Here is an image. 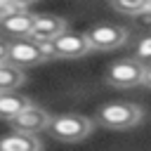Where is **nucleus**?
<instances>
[{"label": "nucleus", "instance_id": "obj_14", "mask_svg": "<svg viewBox=\"0 0 151 151\" xmlns=\"http://www.w3.org/2000/svg\"><path fill=\"white\" fill-rule=\"evenodd\" d=\"M134 57H137L139 61H144V64H151V35H144V38L137 42Z\"/></svg>", "mask_w": 151, "mask_h": 151}, {"label": "nucleus", "instance_id": "obj_3", "mask_svg": "<svg viewBox=\"0 0 151 151\" xmlns=\"http://www.w3.org/2000/svg\"><path fill=\"white\" fill-rule=\"evenodd\" d=\"M47 130L59 142H80L92 132V120L80 113H59L50 118Z\"/></svg>", "mask_w": 151, "mask_h": 151}, {"label": "nucleus", "instance_id": "obj_10", "mask_svg": "<svg viewBox=\"0 0 151 151\" xmlns=\"http://www.w3.org/2000/svg\"><path fill=\"white\" fill-rule=\"evenodd\" d=\"M42 144L38 134L31 132H12L0 139V151H40Z\"/></svg>", "mask_w": 151, "mask_h": 151}, {"label": "nucleus", "instance_id": "obj_18", "mask_svg": "<svg viewBox=\"0 0 151 151\" xmlns=\"http://www.w3.org/2000/svg\"><path fill=\"white\" fill-rule=\"evenodd\" d=\"M144 85L151 87V64H146V71H144Z\"/></svg>", "mask_w": 151, "mask_h": 151}, {"label": "nucleus", "instance_id": "obj_5", "mask_svg": "<svg viewBox=\"0 0 151 151\" xmlns=\"http://www.w3.org/2000/svg\"><path fill=\"white\" fill-rule=\"evenodd\" d=\"M85 35H87L92 50H116L127 42L130 33L125 26H118V24H97Z\"/></svg>", "mask_w": 151, "mask_h": 151}, {"label": "nucleus", "instance_id": "obj_17", "mask_svg": "<svg viewBox=\"0 0 151 151\" xmlns=\"http://www.w3.org/2000/svg\"><path fill=\"white\" fill-rule=\"evenodd\" d=\"M134 17H139V21L142 24H146V26H151V5H146L139 14H134Z\"/></svg>", "mask_w": 151, "mask_h": 151}, {"label": "nucleus", "instance_id": "obj_15", "mask_svg": "<svg viewBox=\"0 0 151 151\" xmlns=\"http://www.w3.org/2000/svg\"><path fill=\"white\" fill-rule=\"evenodd\" d=\"M38 47H40L45 61L47 59H57V45H54V40H38Z\"/></svg>", "mask_w": 151, "mask_h": 151}, {"label": "nucleus", "instance_id": "obj_12", "mask_svg": "<svg viewBox=\"0 0 151 151\" xmlns=\"http://www.w3.org/2000/svg\"><path fill=\"white\" fill-rule=\"evenodd\" d=\"M24 80H26L24 68H17L12 64L0 61V92H14L24 85Z\"/></svg>", "mask_w": 151, "mask_h": 151}, {"label": "nucleus", "instance_id": "obj_2", "mask_svg": "<svg viewBox=\"0 0 151 151\" xmlns=\"http://www.w3.org/2000/svg\"><path fill=\"white\" fill-rule=\"evenodd\" d=\"M0 61L2 64H12L17 68H28V66H38L42 64V52L38 47V40L28 38H9L5 40V45L0 47Z\"/></svg>", "mask_w": 151, "mask_h": 151}, {"label": "nucleus", "instance_id": "obj_9", "mask_svg": "<svg viewBox=\"0 0 151 151\" xmlns=\"http://www.w3.org/2000/svg\"><path fill=\"white\" fill-rule=\"evenodd\" d=\"M33 17L28 9H19L9 17H2L0 19V31L2 35L9 40V38H28L31 35V28H33Z\"/></svg>", "mask_w": 151, "mask_h": 151}, {"label": "nucleus", "instance_id": "obj_16", "mask_svg": "<svg viewBox=\"0 0 151 151\" xmlns=\"http://www.w3.org/2000/svg\"><path fill=\"white\" fill-rule=\"evenodd\" d=\"M19 9H26V7L17 5V2H9V0H0V19H2V17L14 14V12H19Z\"/></svg>", "mask_w": 151, "mask_h": 151}, {"label": "nucleus", "instance_id": "obj_13", "mask_svg": "<svg viewBox=\"0 0 151 151\" xmlns=\"http://www.w3.org/2000/svg\"><path fill=\"white\" fill-rule=\"evenodd\" d=\"M111 5H113V9H118L123 14H139L149 5V0H111Z\"/></svg>", "mask_w": 151, "mask_h": 151}, {"label": "nucleus", "instance_id": "obj_8", "mask_svg": "<svg viewBox=\"0 0 151 151\" xmlns=\"http://www.w3.org/2000/svg\"><path fill=\"white\" fill-rule=\"evenodd\" d=\"M68 31V24L61 17H52V14H35L33 17V28H31V38L33 40H54L61 33Z\"/></svg>", "mask_w": 151, "mask_h": 151}, {"label": "nucleus", "instance_id": "obj_19", "mask_svg": "<svg viewBox=\"0 0 151 151\" xmlns=\"http://www.w3.org/2000/svg\"><path fill=\"white\" fill-rule=\"evenodd\" d=\"M9 2H17V5H21V7H28V5L35 2V0H9Z\"/></svg>", "mask_w": 151, "mask_h": 151}, {"label": "nucleus", "instance_id": "obj_7", "mask_svg": "<svg viewBox=\"0 0 151 151\" xmlns=\"http://www.w3.org/2000/svg\"><path fill=\"white\" fill-rule=\"evenodd\" d=\"M54 45H57V57L61 59H80L92 50L85 33H68V31L54 38Z\"/></svg>", "mask_w": 151, "mask_h": 151}, {"label": "nucleus", "instance_id": "obj_1", "mask_svg": "<svg viewBox=\"0 0 151 151\" xmlns=\"http://www.w3.org/2000/svg\"><path fill=\"white\" fill-rule=\"evenodd\" d=\"M144 118V109L132 101H109L97 111V123L109 130H130L139 125Z\"/></svg>", "mask_w": 151, "mask_h": 151}, {"label": "nucleus", "instance_id": "obj_11", "mask_svg": "<svg viewBox=\"0 0 151 151\" xmlns=\"http://www.w3.org/2000/svg\"><path fill=\"white\" fill-rule=\"evenodd\" d=\"M28 104H31L28 97L12 94V92H0V118L9 120V118H14L19 111H24Z\"/></svg>", "mask_w": 151, "mask_h": 151}, {"label": "nucleus", "instance_id": "obj_4", "mask_svg": "<svg viewBox=\"0 0 151 151\" xmlns=\"http://www.w3.org/2000/svg\"><path fill=\"white\" fill-rule=\"evenodd\" d=\"M144 71H146L144 61H139L137 57H125V59H118L109 66L106 83L113 87H120V90L134 87V85L144 83Z\"/></svg>", "mask_w": 151, "mask_h": 151}, {"label": "nucleus", "instance_id": "obj_6", "mask_svg": "<svg viewBox=\"0 0 151 151\" xmlns=\"http://www.w3.org/2000/svg\"><path fill=\"white\" fill-rule=\"evenodd\" d=\"M50 118H52V116H50L45 109L35 106V104L31 101L24 111H19L14 118H9V125H12L14 132H31V134H35V132H40V130H47Z\"/></svg>", "mask_w": 151, "mask_h": 151}]
</instances>
